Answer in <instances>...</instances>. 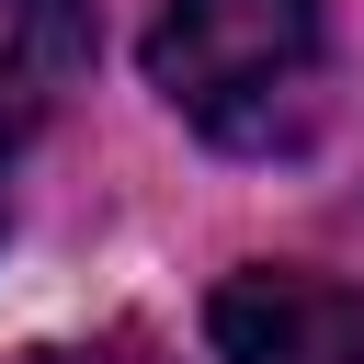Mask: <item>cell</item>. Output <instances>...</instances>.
Wrapping results in <instances>:
<instances>
[{
  "mask_svg": "<svg viewBox=\"0 0 364 364\" xmlns=\"http://www.w3.org/2000/svg\"><path fill=\"white\" fill-rule=\"evenodd\" d=\"M80 68H91V0H0V114L11 125H46Z\"/></svg>",
  "mask_w": 364,
  "mask_h": 364,
  "instance_id": "obj_3",
  "label": "cell"
},
{
  "mask_svg": "<svg viewBox=\"0 0 364 364\" xmlns=\"http://www.w3.org/2000/svg\"><path fill=\"white\" fill-rule=\"evenodd\" d=\"M318 68H330L318 0H159L148 34V80L216 148H284L318 114Z\"/></svg>",
  "mask_w": 364,
  "mask_h": 364,
  "instance_id": "obj_1",
  "label": "cell"
},
{
  "mask_svg": "<svg viewBox=\"0 0 364 364\" xmlns=\"http://www.w3.org/2000/svg\"><path fill=\"white\" fill-rule=\"evenodd\" d=\"M23 136H34V125H11V114H0V216H11V148H23Z\"/></svg>",
  "mask_w": 364,
  "mask_h": 364,
  "instance_id": "obj_4",
  "label": "cell"
},
{
  "mask_svg": "<svg viewBox=\"0 0 364 364\" xmlns=\"http://www.w3.org/2000/svg\"><path fill=\"white\" fill-rule=\"evenodd\" d=\"M216 364H364V284L330 273H228L205 307Z\"/></svg>",
  "mask_w": 364,
  "mask_h": 364,
  "instance_id": "obj_2",
  "label": "cell"
}]
</instances>
